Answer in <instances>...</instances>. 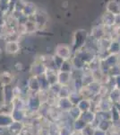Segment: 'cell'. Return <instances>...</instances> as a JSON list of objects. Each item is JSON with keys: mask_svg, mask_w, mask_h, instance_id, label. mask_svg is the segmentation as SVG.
I'll return each instance as SVG.
<instances>
[{"mask_svg": "<svg viewBox=\"0 0 120 135\" xmlns=\"http://www.w3.org/2000/svg\"><path fill=\"white\" fill-rule=\"evenodd\" d=\"M82 98H84V97H82V94H81L79 91H76V90L71 91L70 95H69V99H70V101L72 102V104H73L74 105H76Z\"/></svg>", "mask_w": 120, "mask_h": 135, "instance_id": "obj_14", "label": "cell"}, {"mask_svg": "<svg viewBox=\"0 0 120 135\" xmlns=\"http://www.w3.org/2000/svg\"><path fill=\"white\" fill-rule=\"evenodd\" d=\"M13 81V76L9 72L5 71V72L0 74V84L3 86H8L12 83Z\"/></svg>", "mask_w": 120, "mask_h": 135, "instance_id": "obj_11", "label": "cell"}, {"mask_svg": "<svg viewBox=\"0 0 120 135\" xmlns=\"http://www.w3.org/2000/svg\"><path fill=\"white\" fill-rule=\"evenodd\" d=\"M73 105L74 104H72L69 97H59V98H58L56 103V107L61 112L65 113V114L68 112Z\"/></svg>", "mask_w": 120, "mask_h": 135, "instance_id": "obj_1", "label": "cell"}, {"mask_svg": "<svg viewBox=\"0 0 120 135\" xmlns=\"http://www.w3.org/2000/svg\"><path fill=\"white\" fill-rule=\"evenodd\" d=\"M3 102L4 103H12L13 100L14 98V88H11L10 85L4 86V91H3Z\"/></svg>", "mask_w": 120, "mask_h": 135, "instance_id": "obj_6", "label": "cell"}, {"mask_svg": "<svg viewBox=\"0 0 120 135\" xmlns=\"http://www.w3.org/2000/svg\"><path fill=\"white\" fill-rule=\"evenodd\" d=\"M18 135H29V133L28 132H26L24 130H23V132H22V133H20V134H18Z\"/></svg>", "mask_w": 120, "mask_h": 135, "instance_id": "obj_21", "label": "cell"}, {"mask_svg": "<svg viewBox=\"0 0 120 135\" xmlns=\"http://www.w3.org/2000/svg\"><path fill=\"white\" fill-rule=\"evenodd\" d=\"M66 114H67V117H68L72 122H74V121H75V120L81 118V116H82V112H81V110L78 108L77 105H73L70 109H69L68 112L66 113Z\"/></svg>", "mask_w": 120, "mask_h": 135, "instance_id": "obj_9", "label": "cell"}, {"mask_svg": "<svg viewBox=\"0 0 120 135\" xmlns=\"http://www.w3.org/2000/svg\"><path fill=\"white\" fill-rule=\"evenodd\" d=\"M110 116H111V121L113 122L114 125L120 123V113H119V111H118V109H117V107L116 104H114L113 107L111 108Z\"/></svg>", "mask_w": 120, "mask_h": 135, "instance_id": "obj_12", "label": "cell"}, {"mask_svg": "<svg viewBox=\"0 0 120 135\" xmlns=\"http://www.w3.org/2000/svg\"><path fill=\"white\" fill-rule=\"evenodd\" d=\"M13 110H14V105L13 103H2L0 104V114H12Z\"/></svg>", "mask_w": 120, "mask_h": 135, "instance_id": "obj_16", "label": "cell"}, {"mask_svg": "<svg viewBox=\"0 0 120 135\" xmlns=\"http://www.w3.org/2000/svg\"><path fill=\"white\" fill-rule=\"evenodd\" d=\"M76 105L78 106L82 113L92 110V100L89 98H82Z\"/></svg>", "mask_w": 120, "mask_h": 135, "instance_id": "obj_8", "label": "cell"}, {"mask_svg": "<svg viewBox=\"0 0 120 135\" xmlns=\"http://www.w3.org/2000/svg\"><path fill=\"white\" fill-rule=\"evenodd\" d=\"M7 135H10V134H9V133H8V134H7Z\"/></svg>", "mask_w": 120, "mask_h": 135, "instance_id": "obj_23", "label": "cell"}, {"mask_svg": "<svg viewBox=\"0 0 120 135\" xmlns=\"http://www.w3.org/2000/svg\"><path fill=\"white\" fill-rule=\"evenodd\" d=\"M72 80L71 72H65V71H58V83L61 86H69Z\"/></svg>", "mask_w": 120, "mask_h": 135, "instance_id": "obj_4", "label": "cell"}, {"mask_svg": "<svg viewBox=\"0 0 120 135\" xmlns=\"http://www.w3.org/2000/svg\"><path fill=\"white\" fill-rule=\"evenodd\" d=\"M87 125V123L82 120V118H79L75 121L72 122V128H73L74 131H76V132H81L85 126Z\"/></svg>", "mask_w": 120, "mask_h": 135, "instance_id": "obj_15", "label": "cell"}, {"mask_svg": "<svg viewBox=\"0 0 120 135\" xmlns=\"http://www.w3.org/2000/svg\"><path fill=\"white\" fill-rule=\"evenodd\" d=\"M108 97L114 104L120 103V89L113 88L108 93Z\"/></svg>", "mask_w": 120, "mask_h": 135, "instance_id": "obj_10", "label": "cell"}, {"mask_svg": "<svg viewBox=\"0 0 120 135\" xmlns=\"http://www.w3.org/2000/svg\"><path fill=\"white\" fill-rule=\"evenodd\" d=\"M72 132H73V128H72V124H61L58 125V135H71Z\"/></svg>", "mask_w": 120, "mask_h": 135, "instance_id": "obj_13", "label": "cell"}, {"mask_svg": "<svg viewBox=\"0 0 120 135\" xmlns=\"http://www.w3.org/2000/svg\"><path fill=\"white\" fill-rule=\"evenodd\" d=\"M113 126H114V123L111 120H100V121H97L95 127L99 130L103 131V132H109Z\"/></svg>", "mask_w": 120, "mask_h": 135, "instance_id": "obj_5", "label": "cell"}, {"mask_svg": "<svg viewBox=\"0 0 120 135\" xmlns=\"http://www.w3.org/2000/svg\"><path fill=\"white\" fill-rule=\"evenodd\" d=\"M71 135H81V133H80L79 132H76V131H74L73 130V132H72Z\"/></svg>", "mask_w": 120, "mask_h": 135, "instance_id": "obj_20", "label": "cell"}, {"mask_svg": "<svg viewBox=\"0 0 120 135\" xmlns=\"http://www.w3.org/2000/svg\"><path fill=\"white\" fill-rule=\"evenodd\" d=\"M96 127L94 125L87 124L85 127L80 132L81 135H94Z\"/></svg>", "mask_w": 120, "mask_h": 135, "instance_id": "obj_17", "label": "cell"}, {"mask_svg": "<svg viewBox=\"0 0 120 135\" xmlns=\"http://www.w3.org/2000/svg\"><path fill=\"white\" fill-rule=\"evenodd\" d=\"M81 118L84 120L87 124H91V125L95 126L96 123H97V115H96V113L92 110L82 113Z\"/></svg>", "mask_w": 120, "mask_h": 135, "instance_id": "obj_3", "label": "cell"}, {"mask_svg": "<svg viewBox=\"0 0 120 135\" xmlns=\"http://www.w3.org/2000/svg\"><path fill=\"white\" fill-rule=\"evenodd\" d=\"M94 135H108V132H103V131L99 130V129H97V128H96V131H95Z\"/></svg>", "mask_w": 120, "mask_h": 135, "instance_id": "obj_19", "label": "cell"}, {"mask_svg": "<svg viewBox=\"0 0 120 135\" xmlns=\"http://www.w3.org/2000/svg\"><path fill=\"white\" fill-rule=\"evenodd\" d=\"M25 128L24 123H20V122L14 121V123L7 128V132L10 135H18L23 132Z\"/></svg>", "mask_w": 120, "mask_h": 135, "instance_id": "obj_2", "label": "cell"}, {"mask_svg": "<svg viewBox=\"0 0 120 135\" xmlns=\"http://www.w3.org/2000/svg\"><path fill=\"white\" fill-rule=\"evenodd\" d=\"M116 105H117V109H118V111H119V113H120V103H118V104H116Z\"/></svg>", "mask_w": 120, "mask_h": 135, "instance_id": "obj_22", "label": "cell"}, {"mask_svg": "<svg viewBox=\"0 0 120 135\" xmlns=\"http://www.w3.org/2000/svg\"><path fill=\"white\" fill-rule=\"evenodd\" d=\"M114 88L120 89V74L115 76V86Z\"/></svg>", "mask_w": 120, "mask_h": 135, "instance_id": "obj_18", "label": "cell"}, {"mask_svg": "<svg viewBox=\"0 0 120 135\" xmlns=\"http://www.w3.org/2000/svg\"><path fill=\"white\" fill-rule=\"evenodd\" d=\"M14 122L12 114H0V127L7 129L9 126Z\"/></svg>", "mask_w": 120, "mask_h": 135, "instance_id": "obj_7", "label": "cell"}]
</instances>
